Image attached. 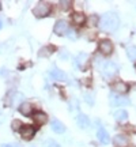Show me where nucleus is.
Returning <instances> with one entry per match:
<instances>
[{
	"mask_svg": "<svg viewBox=\"0 0 136 147\" xmlns=\"http://www.w3.org/2000/svg\"><path fill=\"white\" fill-rule=\"evenodd\" d=\"M98 25L104 32H116L120 26V19L116 12H105L98 19Z\"/></svg>",
	"mask_w": 136,
	"mask_h": 147,
	"instance_id": "obj_1",
	"label": "nucleus"
},
{
	"mask_svg": "<svg viewBox=\"0 0 136 147\" xmlns=\"http://www.w3.org/2000/svg\"><path fill=\"white\" fill-rule=\"evenodd\" d=\"M50 10H52V7H50L49 3H46V1H40V3L33 8V14H34L37 18H45L46 15L50 14Z\"/></svg>",
	"mask_w": 136,
	"mask_h": 147,
	"instance_id": "obj_2",
	"label": "nucleus"
},
{
	"mask_svg": "<svg viewBox=\"0 0 136 147\" xmlns=\"http://www.w3.org/2000/svg\"><path fill=\"white\" fill-rule=\"evenodd\" d=\"M19 132H21V136L25 140H30V139L34 136V134H36V128H34L33 125L26 124V125H22L21 127Z\"/></svg>",
	"mask_w": 136,
	"mask_h": 147,
	"instance_id": "obj_3",
	"label": "nucleus"
},
{
	"mask_svg": "<svg viewBox=\"0 0 136 147\" xmlns=\"http://www.w3.org/2000/svg\"><path fill=\"white\" fill-rule=\"evenodd\" d=\"M69 30L68 29V25L65 21H59L56 22V25H55V29H53V32L55 34H57V36H64V34H67V32Z\"/></svg>",
	"mask_w": 136,
	"mask_h": 147,
	"instance_id": "obj_4",
	"label": "nucleus"
},
{
	"mask_svg": "<svg viewBox=\"0 0 136 147\" xmlns=\"http://www.w3.org/2000/svg\"><path fill=\"white\" fill-rule=\"evenodd\" d=\"M110 102L113 106H124V105H129L131 101L128 100L127 97H123V95H113L110 98Z\"/></svg>",
	"mask_w": 136,
	"mask_h": 147,
	"instance_id": "obj_5",
	"label": "nucleus"
},
{
	"mask_svg": "<svg viewBox=\"0 0 136 147\" xmlns=\"http://www.w3.org/2000/svg\"><path fill=\"white\" fill-rule=\"evenodd\" d=\"M100 52L104 55H110L113 52V44L109 40H102L100 42Z\"/></svg>",
	"mask_w": 136,
	"mask_h": 147,
	"instance_id": "obj_6",
	"label": "nucleus"
},
{
	"mask_svg": "<svg viewBox=\"0 0 136 147\" xmlns=\"http://www.w3.org/2000/svg\"><path fill=\"white\" fill-rule=\"evenodd\" d=\"M76 124L79 125V128L82 129H87L90 127V119L83 113H79L78 117H76Z\"/></svg>",
	"mask_w": 136,
	"mask_h": 147,
	"instance_id": "obj_7",
	"label": "nucleus"
},
{
	"mask_svg": "<svg viewBox=\"0 0 136 147\" xmlns=\"http://www.w3.org/2000/svg\"><path fill=\"white\" fill-rule=\"evenodd\" d=\"M89 55L87 53H79L78 57H76V63H78V67L80 69H86L87 68V64H89Z\"/></svg>",
	"mask_w": 136,
	"mask_h": 147,
	"instance_id": "obj_8",
	"label": "nucleus"
},
{
	"mask_svg": "<svg viewBox=\"0 0 136 147\" xmlns=\"http://www.w3.org/2000/svg\"><path fill=\"white\" fill-rule=\"evenodd\" d=\"M97 138H98V140H100L102 144H109V143H110L109 134H108V132H106V129H105V128H102V127H101L100 129H98V132H97Z\"/></svg>",
	"mask_w": 136,
	"mask_h": 147,
	"instance_id": "obj_9",
	"label": "nucleus"
},
{
	"mask_svg": "<svg viewBox=\"0 0 136 147\" xmlns=\"http://www.w3.org/2000/svg\"><path fill=\"white\" fill-rule=\"evenodd\" d=\"M50 76L53 79H56V80H60V82H67L68 80L67 75L64 74V71H61V69H59V68H53L50 71Z\"/></svg>",
	"mask_w": 136,
	"mask_h": 147,
	"instance_id": "obj_10",
	"label": "nucleus"
},
{
	"mask_svg": "<svg viewBox=\"0 0 136 147\" xmlns=\"http://www.w3.org/2000/svg\"><path fill=\"white\" fill-rule=\"evenodd\" d=\"M33 120H34L36 124L42 125V124H45L48 121V116H46V113H44V112H36V113L33 115Z\"/></svg>",
	"mask_w": 136,
	"mask_h": 147,
	"instance_id": "obj_11",
	"label": "nucleus"
},
{
	"mask_svg": "<svg viewBox=\"0 0 136 147\" xmlns=\"http://www.w3.org/2000/svg\"><path fill=\"white\" fill-rule=\"evenodd\" d=\"M104 72H105V78L113 76V75L117 72V67H116V64L112 63V61H108L106 65H105V68H104Z\"/></svg>",
	"mask_w": 136,
	"mask_h": 147,
	"instance_id": "obj_12",
	"label": "nucleus"
},
{
	"mask_svg": "<svg viewBox=\"0 0 136 147\" xmlns=\"http://www.w3.org/2000/svg\"><path fill=\"white\" fill-rule=\"evenodd\" d=\"M50 127H52V131L56 132V134H64L65 132V125L60 120H53L50 123Z\"/></svg>",
	"mask_w": 136,
	"mask_h": 147,
	"instance_id": "obj_13",
	"label": "nucleus"
},
{
	"mask_svg": "<svg viewBox=\"0 0 136 147\" xmlns=\"http://www.w3.org/2000/svg\"><path fill=\"white\" fill-rule=\"evenodd\" d=\"M113 143L116 147H125L128 144V138L125 135H116L113 139Z\"/></svg>",
	"mask_w": 136,
	"mask_h": 147,
	"instance_id": "obj_14",
	"label": "nucleus"
},
{
	"mask_svg": "<svg viewBox=\"0 0 136 147\" xmlns=\"http://www.w3.org/2000/svg\"><path fill=\"white\" fill-rule=\"evenodd\" d=\"M128 90H129L128 84L123 83V82H116V83L113 84V91L118 93V94H125Z\"/></svg>",
	"mask_w": 136,
	"mask_h": 147,
	"instance_id": "obj_15",
	"label": "nucleus"
},
{
	"mask_svg": "<svg viewBox=\"0 0 136 147\" xmlns=\"http://www.w3.org/2000/svg\"><path fill=\"white\" fill-rule=\"evenodd\" d=\"M71 19H72V22L75 25L80 26V25H83L84 22H86V16L83 15V12H73L72 15H71Z\"/></svg>",
	"mask_w": 136,
	"mask_h": 147,
	"instance_id": "obj_16",
	"label": "nucleus"
},
{
	"mask_svg": "<svg viewBox=\"0 0 136 147\" xmlns=\"http://www.w3.org/2000/svg\"><path fill=\"white\" fill-rule=\"evenodd\" d=\"M114 119L117 121H120V123H124V121L128 120V113H127V110L124 109H118L114 112Z\"/></svg>",
	"mask_w": 136,
	"mask_h": 147,
	"instance_id": "obj_17",
	"label": "nucleus"
},
{
	"mask_svg": "<svg viewBox=\"0 0 136 147\" xmlns=\"http://www.w3.org/2000/svg\"><path fill=\"white\" fill-rule=\"evenodd\" d=\"M32 110H33V106L29 102H23V104L19 105V112L23 116H30L32 115Z\"/></svg>",
	"mask_w": 136,
	"mask_h": 147,
	"instance_id": "obj_18",
	"label": "nucleus"
},
{
	"mask_svg": "<svg viewBox=\"0 0 136 147\" xmlns=\"http://www.w3.org/2000/svg\"><path fill=\"white\" fill-rule=\"evenodd\" d=\"M55 47H44L40 49V53H38V56L40 57H48V56H50L53 52H55Z\"/></svg>",
	"mask_w": 136,
	"mask_h": 147,
	"instance_id": "obj_19",
	"label": "nucleus"
},
{
	"mask_svg": "<svg viewBox=\"0 0 136 147\" xmlns=\"http://www.w3.org/2000/svg\"><path fill=\"white\" fill-rule=\"evenodd\" d=\"M42 147H60V146H59V144L55 142V140L49 139V140H46V142L42 143Z\"/></svg>",
	"mask_w": 136,
	"mask_h": 147,
	"instance_id": "obj_20",
	"label": "nucleus"
},
{
	"mask_svg": "<svg viewBox=\"0 0 136 147\" xmlns=\"http://www.w3.org/2000/svg\"><path fill=\"white\" fill-rule=\"evenodd\" d=\"M11 127H12V129H14V131H19V129H21V127H22V123L19 120H14L12 121V124H11Z\"/></svg>",
	"mask_w": 136,
	"mask_h": 147,
	"instance_id": "obj_21",
	"label": "nucleus"
},
{
	"mask_svg": "<svg viewBox=\"0 0 136 147\" xmlns=\"http://www.w3.org/2000/svg\"><path fill=\"white\" fill-rule=\"evenodd\" d=\"M60 4H61V7H63V10H68V7H71L72 3H71V1H61Z\"/></svg>",
	"mask_w": 136,
	"mask_h": 147,
	"instance_id": "obj_22",
	"label": "nucleus"
},
{
	"mask_svg": "<svg viewBox=\"0 0 136 147\" xmlns=\"http://www.w3.org/2000/svg\"><path fill=\"white\" fill-rule=\"evenodd\" d=\"M1 147H16V146H12V144H3Z\"/></svg>",
	"mask_w": 136,
	"mask_h": 147,
	"instance_id": "obj_23",
	"label": "nucleus"
},
{
	"mask_svg": "<svg viewBox=\"0 0 136 147\" xmlns=\"http://www.w3.org/2000/svg\"><path fill=\"white\" fill-rule=\"evenodd\" d=\"M0 29H1V21H0Z\"/></svg>",
	"mask_w": 136,
	"mask_h": 147,
	"instance_id": "obj_24",
	"label": "nucleus"
},
{
	"mask_svg": "<svg viewBox=\"0 0 136 147\" xmlns=\"http://www.w3.org/2000/svg\"><path fill=\"white\" fill-rule=\"evenodd\" d=\"M0 10H1V3H0Z\"/></svg>",
	"mask_w": 136,
	"mask_h": 147,
	"instance_id": "obj_25",
	"label": "nucleus"
},
{
	"mask_svg": "<svg viewBox=\"0 0 136 147\" xmlns=\"http://www.w3.org/2000/svg\"><path fill=\"white\" fill-rule=\"evenodd\" d=\"M135 69H136V65H135Z\"/></svg>",
	"mask_w": 136,
	"mask_h": 147,
	"instance_id": "obj_26",
	"label": "nucleus"
}]
</instances>
